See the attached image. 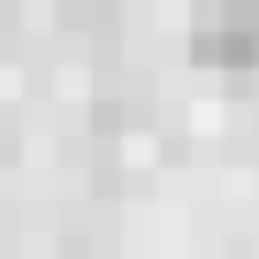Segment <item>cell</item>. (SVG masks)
I'll return each instance as SVG.
<instances>
[{"label": "cell", "mask_w": 259, "mask_h": 259, "mask_svg": "<svg viewBox=\"0 0 259 259\" xmlns=\"http://www.w3.org/2000/svg\"><path fill=\"white\" fill-rule=\"evenodd\" d=\"M191 54L198 61H221V69H251L259 61V38L236 8H198V31H191Z\"/></svg>", "instance_id": "6da1fadb"}]
</instances>
